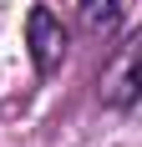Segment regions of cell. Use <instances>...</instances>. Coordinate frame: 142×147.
Instances as JSON below:
<instances>
[{"label":"cell","mask_w":142,"mask_h":147,"mask_svg":"<svg viewBox=\"0 0 142 147\" xmlns=\"http://www.w3.org/2000/svg\"><path fill=\"white\" fill-rule=\"evenodd\" d=\"M81 5V20L91 30H112L117 26V0H76Z\"/></svg>","instance_id":"obj_3"},{"label":"cell","mask_w":142,"mask_h":147,"mask_svg":"<svg viewBox=\"0 0 142 147\" xmlns=\"http://www.w3.org/2000/svg\"><path fill=\"white\" fill-rule=\"evenodd\" d=\"M101 102L117 107V112H132L137 107V41H127L117 51L112 71L101 76Z\"/></svg>","instance_id":"obj_2"},{"label":"cell","mask_w":142,"mask_h":147,"mask_svg":"<svg viewBox=\"0 0 142 147\" xmlns=\"http://www.w3.org/2000/svg\"><path fill=\"white\" fill-rule=\"evenodd\" d=\"M26 46H30V66L41 76H51L61 61H66V26H61L46 5H36V10L26 15Z\"/></svg>","instance_id":"obj_1"}]
</instances>
